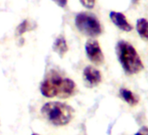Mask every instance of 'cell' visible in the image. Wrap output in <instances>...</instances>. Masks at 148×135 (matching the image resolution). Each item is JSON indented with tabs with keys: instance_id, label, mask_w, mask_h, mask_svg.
Returning <instances> with one entry per match:
<instances>
[{
	"instance_id": "14",
	"label": "cell",
	"mask_w": 148,
	"mask_h": 135,
	"mask_svg": "<svg viewBox=\"0 0 148 135\" xmlns=\"http://www.w3.org/2000/svg\"><path fill=\"white\" fill-rule=\"evenodd\" d=\"M53 1L60 7H65L67 5V1L68 0H53Z\"/></svg>"
},
{
	"instance_id": "6",
	"label": "cell",
	"mask_w": 148,
	"mask_h": 135,
	"mask_svg": "<svg viewBox=\"0 0 148 135\" xmlns=\"http://www.w3.org/2000/svg\"><path fill=\"white\" fill-rule=\"evenodd\" d=\"M83 77L88 87H95L99 85L102 79L100 71L92 66H87L84 70Z\"/></svg>"
},
{
	"instance_id": "1",
	"label": "cell",
	"mask_w": 148,
	"mask_h": 135,
	"mask_svg": "<svg viewBox=\"0 0 148 135\" xmlns=\"http://www.w3.org/2000/svg\"><path fill=\"white\" fill-rule=\"evenodd\" d=\"M76 84L70 78H64L51 70L40 85L41 94L49 98H68L76 93Z\"/></svg>"
},
{
	"instance_id": "4",
	"label": "cell",
	"mask_w": 148,
	"mask_h": 135,
	"mask_svg": "<svg viewBox=\"0 0 148 135\" xmlns=\"http://www.w3.org/2000/svg\"><path fill=\"white\" fill-rule=\"evenodd\" d=\"M75 24L80 33L90 37L99 36L102 33V28L97 18L90 13H81L76 16Z\"/></svg>"
},
{
	"instance_id": "8",
	"label": "cell",
	"mask_w": 148,
	"mask_h": 135,
	"mask_svg": "<svg viewBox=\"0 0 148 135\" xmlns=\"http://www.w3.org/2000/svg\"><path fill=\"white\" fill-rule=\"evenodd\" d=\"M53 50L60 57H63L65 54V53L68 51V46H67L66 40L63 35H60L56 39V40L53 44Z\"/></svg>"
},
{
	"instance_id": "7",
	"label": "cell",
	"mask_w": 148,
	"mask_h": 135,
	"mask_svg": "<svg viewBox=\"0 0 148 135\" xmlns=\"http://www.w3.org/2000/svg\"><path fill=\"white\" fill-rule=\"evenodd\" d=\"M110 19L112 23L120 30L124 32H130L132 30V25L127 21L125 16L119 12H111L110 13Z\"/></svg>"
},
{
	"instance_id": "13",
	"label": "cell",
	"mask_w": 148,
	"mask_h": 135,
	"mask_svg": "<svg viewBox=\"0 0 148 135\" xmlns=\"http://www.w3.org/2000/svg\"><path fill=\"white\" fill-rule=\"evenodd\" d=\"M135 135H148V127L147 126H142L138 132L135 133Z\"/></svg>"
},
{
	"instance_id": "12",
	"label": "cell",
	"mask_w": 148,
	"mask_h": 135,
	"mask_svg": "<svg viewBox=\"0 0 148 135\" xmlns=\"http://www.w3.org/2000/svg\"><path fill=\"white\" fill-rule=\"evenodd\" d=\"M27 29H28V23H27V21L25 20V21H24L22 24H20V26H18V34H22V33H24Z\"/></svg>"
},
{
	"instance_id": "3",
	"label": "cell",
	"mask_w": 148,
	"mask_h": 135,
	"mask_svg": "<svg viewBox=\"0 0 148 135\" xmlns=\"http://www.w3.org/2000/svg\"><path fill=\"white\" fill-rule=\"evenodd\" d=\"M42 116L55 126H64L68 125L74 115L73 108L61 102H48L41 108Z\"/></svg>"
},
{
	"instance_id": "16",
	"label": "cell",
	"mask_w": 148,
	"mask_h": 135,
	"mask_svg": "<svg viewBox=\"0 0 148 135\" xmlns=\"http://www.w3.org/2000/svg\"><path fill=\"white\" fill-rule=\"evenodd\" d=\"M32 135H39V134H38V133H32Z\"/></svg>"
},
{
	"instance_id": "11",
	"label": "cell",
	"mask_w": 148,
	"mask_h": 135,
	"mask_svg": "<svg viewBox=\"0 0 148 135\" xmlns=\"http://www.w3.org/2000/svg\"><path fill=\"white\" fill-rule=\"evenodd\" d=\"M79 1L87 9H92L95 6V1H96V0H79Z\"/></svg>"
},
{
	"instance_id": "15",
	"label": "cell",
	"mask_w": 148,
	"mask_h": 135,
	"mask_svg": "<svg viewBox=\"0 0 148 135\" xmlns=\"http://www.w3.org/2000/svg\"><path fill=\"white\" fill-rule=\"evenodd\" d=\"M138 1H139V0H132V4H133V5L138 4Z\"/></svg>"
},
{
	"instance_id": "5",
	"label": "cell",
	"mask_w": 148,
	"mask_h": 135,
	"mask_svg": "<svg viewBox=\"0 0 148 135\" xmlns=\"http://www.w3.org/2000/svg\"><path fill=\"white\" fill-rule=\"evenodd\" d=\"M86 52L89 60L96 65L104 63L105 57L100 48L99 43L95 40H89L86 44Z\"/></svg>"
},
{
	"instance_id": "10",
	"label": "cell",
	"mask_w": 148,
	"mask_h": 135,
	"mask_svg": "<svg viewBox=\"0 0 148 135\" xmlns=\"http://www.w3.org/2000/svg\"><path fill=\"white\" fill-rule=\"evenodd\" d=\"M119 95L120 97L131 106H134L136 104H138V97L137 95H135L132 91L125 89V88H122L119 90Z\"/></svg>"
},
{
	"instance_id": "2",
	"label": "cell",
	"mask_w": 148,
	"mask_h": 135,
	"mask_svg": "<svg viewBox=\"0 0 148 135\" xmlns=\"http://www.w3.org/2000/svg\"><path fill=\"white\" fill-rule=\"evenodd\" d=\"M118 59L125 72L135 75L144 70L143 62L134 47L125 40H119L116 47Z\"/></svg>"
},
{
	"instance_id": "9",
	"label": "cell",
	"mask_w": 148,
	"mask_h": 135,
	"mask_svg": "<svg viewBox=\"0 0 148 135\" xmlns=\"http://www.w3.org/2000/svg\"><path fill=\"white\" fill-rule=\"evenodd\" d=\"M136 29L143 40L148 41V20L146 19H138L136 24Z\"/></svg>"
}]
</instances>
